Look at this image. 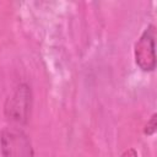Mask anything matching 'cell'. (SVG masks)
I'll return each instance as SVG.
<instances>
[{"label": "cell", "mask_w": 157, "mask_h": 157, "mask_svg": "<svg viewBox=\"0 0 157 157\" xmlns=\"http://www.w3.org/2000/svg\"><path fill=\"white\" fill-rule=\"evenodd\" d=\"M33 104V93L28 83H20L6 98L4 104L5 118L11 125L21 126L27 124Z\"/></svg>", "instance_id": "obj_1"}, {"label": "cell", "mask_w": 157, "mask_h": 157, "mask_svg": "<svg viewBox=\"0 0 157 157\" xmlns=\"http://www.w3.org/2000/svg\"><path fill=\"white\" fill-rule=\"evenodd\" d=\"M0 152L1 157H36L28 135L15 125L0 131Z\"/></svg>", "instance_id": "obj_2"}, {"label": "cell", "mask_w": 157, "mask_h": 157, "mask_svg": "<svg viewBox=\"0 0 157 157\" xmlns=\"http://www.w3.org/2000/svg\"><path fill=\"white\" fill-rule=\"evenodd\" d=\"M156 27L148 25L134 44V60L136 66L144 72H152L156 69Z\"/></svg>", "instance_id": "obj_3"}, {"label": "cell", "mask_w": 157, "mask_h": 157, "mask_svg": "<svg viewBox=\"0 0 157 157\" xmlns=\"http://www.w3.org/2000/svg\"><path fill=\"white\" fill-rule=\"evenodd\" d=\"M156 128H157V124H156V114H153V115L150 118V120L147 121V124H146V126H145L144 132H145L146 135L151 136V135H153V134H155Z\"/></svg>", "instance_id": "obj_4"}]
</instances>
